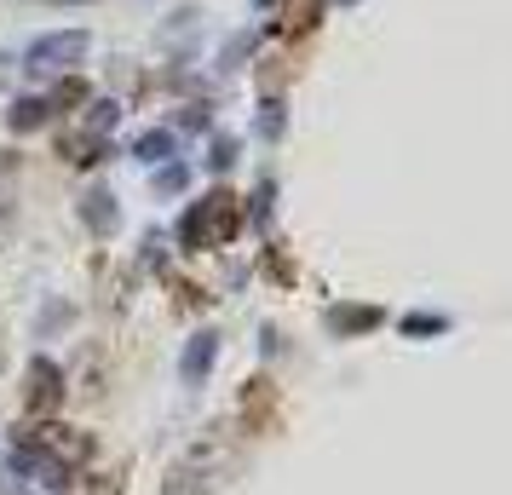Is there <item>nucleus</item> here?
<instances>
[{
	"label": "nucleus",
	"instance_id": "1",
	"mask_svg": "<svg viewBox=\"0 0 512 495\" xmlns=\"http://www.w3.org/2000/svg\"><path fill=\"white\" fill-rule=\"evenodd\" d=\"M236 225H242L236 196H231V190H213V196H202V202L185 213L179 242H185V248H196V254H208V248H225V242H231Z\"/></svg>",
	"mask_w": 512,
	"mask_h": 495
},
{
	"label": "nucleus",
	"instance_id": "2",
	"mask_svg": "<svg viewBox=\"0 0 512 495\" xmlns=\"http://www.w3.org/2000/svg\"><path fill=\"white\" fill-rule=\"evenodd\" d=\"M29 444L47 455L52 467H81L87 455H93V438L87 432H75V426H64V421H35V432H29Z\"/></svg>",
	"mask_w": 512,
	"mask_h": 495
},
{
	"label": "nucleus",
	"instance_id": "3",
	"mask_svg": "<svg viewBox=\"0 0 512 495\" xmlns=\"http://www.w3.org/2000/svg\"><path fill=\"white\" fill-rule=\"evenodd\" d=\"M81 58H87V35L70 29V35H47V41H35L29 70H70V64H81Z\"/></svg>",
	"mask_w": 512,
	"mask_h": 495
},
{
	"label": "nucleus",
	"instance_id": "4",
	"mask_svg": "<svg viewBox=\"0 0 512 495\" xmlns=\"http://www.w3.org/2000/svg\"><path fill=\"white\" fill-rule=\"evenodd\" d=\"M58 398H64V375H58V363H47V357H35V363H29V386H24L29 415L41 421L47 409H58Z\"/></svg>",
	"mask_w": 512,
	"mask_h": 495
},
{
	"label": "nucleus",
	"instance_id": "5",
	"mask_svg": "<svg viewBox=\"0 0 512 495\" xmlns=\"http://www.w3.org/2000/svg\"><path fill=\"white\" fill-rule=\"evenodd\" d=\"M323 18V0H277V29L282 35H305Z\"/></svg>",
	"mask_w": 512,
	"mask_h": 495
},
{
	"label": "nucleus",
	"instance_id": "6",
	"mask_svg": "<svg viewBox=\"0 0 512 495\" xmlns=\"http://www.w3.org/2000/svg\"><path fill=\"white\" fill-rule=\"evenodd\" d=\"M81 219H87L98 236H110L116 231V196H110V190H87V196H81Z\"/></svg>",
	"mask_w": 512,
	"mask_h": 495
},
{
	"label": "nucleus",
	"instance_id": "7",
	"mask_svg": "<svg viewBox=\"0 0 512 495\" xmlns=\"http://www.w3.org/2000/svg\"><path fill=\"white\" fill-rule=\"evenodd\" d=\"M47 116H52V104H47V98H24V104L12 110V127H18V133H29V127H41Z\"/></svg>",
	"mask_w": 512,
	"mask_h": 495
},
{
	"label": "nucleus",
	"instance_id": "8",
	"mask_svg": "<svg viewBox=\"0 0 512 495\" xmlns=\"http://www.w3.org/2000/svg\"><path fill=\"white\" fill-rule=\"evenodd\" d=\"M208 357H213V334H202V340L190 346V357H185V375H190V380H202V369H208Z\"/></svg>",
	"mask_w": 512,
	"mask_h": 495
},
{
	"label": "nucleus",
	"instance_id": "9",
	"mask_svg": "<svg viewBox=\"0 0 512 495\" xmlns=\"http://www.w3.org/2000/svg\"><path fill=\"white\" fill-rule=\"evenodd\" d=\"M58 150H64L70 162H98V156H104V144H98V139H64Z\"/></svg>",
	"mask_w": 512,
	"mask_h": 495
},
{
	"label": "nucleus",
	"instance_id": "10",
	"mask_svg": "<svg viewBox=\"0 0 512 495\" xmlns=\"http://www.w3.org/2000/svg\"><path fill=\"white\" fill-rule=\"evenodd\" d=\"M167 150H173V139L167 133H150V139H139V162H162Z\"/></svg>",
	"mask_w": 512,
	"mask_h": 495
}]
</instances>
